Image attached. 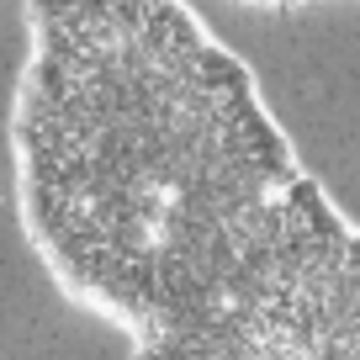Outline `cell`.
I'll return each instance as SVG.
<instances>
[{"label": "cell", "mask_w": 360, "mask_h": 360, "mask_svg": "<svg viewBox=\"0 0 360 360\" xmlns=\"http://www.w3.org/2000/svg\"><path fill=\"white\" fill-rule=\"evenodd\" d=\"M16 217L48 281L143 339L270 244L307 169L186 0H27Z\"/></svg>", "instance_id": "obj_1"}, {"label": "cell", "mask_w": 360, "mask_h": 360, "mask_svg": "<svg viewBox=\"0 0 360 360\" xmlns=\"http://www.w3.org/2000/svg\"><path fill=\"white\" fill-rule=\"evenodd\" d=\"M127 360H360V228L307 175L270 244Z\"/></svg>", "instance_id": "obj_2"}, {"label": "cell", "mask_w": 360, "mask_h": 360, "mask_svg": "<svg viewBox=\"0 0 360 360\" xmlns=\"http://www.w3.org/2000/svg\"><path fill=\"white\" fill-rule=\"evenodd\" d=\"M233 6H249V11H292V6H313V0H233Z\"/></svg>", "instance_id": "obj_3"}]
</instances>
